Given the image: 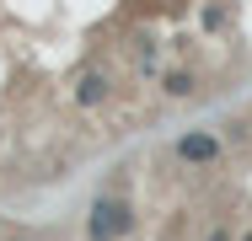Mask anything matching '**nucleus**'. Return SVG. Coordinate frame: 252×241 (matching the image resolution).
I'll use <instances>...</instances> for the list:
<instances>
[{"mask_svg": "<svg viewBox=\"0 0 252 241\" xmlns=\"http://www.w3.org/2000/svg\"><path fill=\"white\" fill-rule=\"evenodd\" d=\"M204 241H236V231H231V225H215V231H209Z\"/></svg>", "mask_w": 252, "mask_h": 241, "instance_id": "6", "label": "nucleus"}, {"mask_svg": "<svg viewBox=\"0 0 252 241\" xmlns=\"http://www.w3.org/2000/svg\"><path fill=\"white\" fill-rule=\"evenodd\" d=\"M220 129H225V140H231V145H247L252 140V118H225Z\"/></svg>", "mask_w": 252, "mask_h": 241, "instance_id": "5", "label": "nucleus"}, {"mask_svg": "<svg viewBox=\"0 0 252 241\" xmlns=\"http://www.w3.org/2000/svg\"><path fill=\"white\" fill-rule=\"evenodd\" d=\"M16 241H38V236H16Z\"/></svg>", "mask_w": 252, "mask_h": 241, "instance_id": "8", "label": "nucleus"}, {"mask_svg": "<svg viewBox=\"0 0 252 241\" xmlns=\"http://www.w3.org/2000/svg\"><path fill=\"white\" fill-rule=\"evenodd\" d=\"M172 155H177L188 172H209V166L225 161V134H215V129H188V134H177Z\"/></svg>", "mask_w": 252, "mask_h": 241, "instance_id": "2", "label": "nucleus"}, {"mask_svg": "<svg viewBox=\"0 0 252 241\" xmlns=\"http://www.w3.org/2000/svg\"><path fill=\"white\" fill-rule=\"evenodd\" d=\"M107 96H113V75H107V70H86V75L75 81V107H86V113H97Z\"/></svg>", "mask_w": 252, "mask_h": 241, "instance_id": "3", "label": "nucleus"}, {"mask_svg": "<svg viewBox=\"0 0 252 241\" xmlns=\"http://www.w3.org/2000/svg\"><path fill=\"white\" fill-rule=\"evenodd\" d=\"M193 91H199V75H193V70H166V75H161V96H166V102H188Z\"/></svg>", "mask_w": 252, "mask_h": 241, "instance_id": "4", "label": "nucleus"}, {"mask_svg": "<svg viewBox=\"0 0 252 241\" xmlns=\"http://www.w3.org/2000/svg\"><path fill=\"white\" fill-rule=\"evenodd\" d=\"M236 241H252V225H247V231H242V236H236Z\"/></svg>", "mask_w": 252, "mask_h": 241, "instance_id": "7", "label": "nucleus"}, {"mask_svg": "<svg viewBox=\"0 0 252 241\" xmlns=\"http://www.w3.org/2000/svg\"><path fill=\"white\" fill-rule=\"evenodd\" d=\"M134 225H140V209L124 193H97L86 209V241H124L134 236Z\"/></svg>", "mask_w": 252, "mask_h": 241, "instance_id": "1", "label": "nucleus"}]
</instances>
